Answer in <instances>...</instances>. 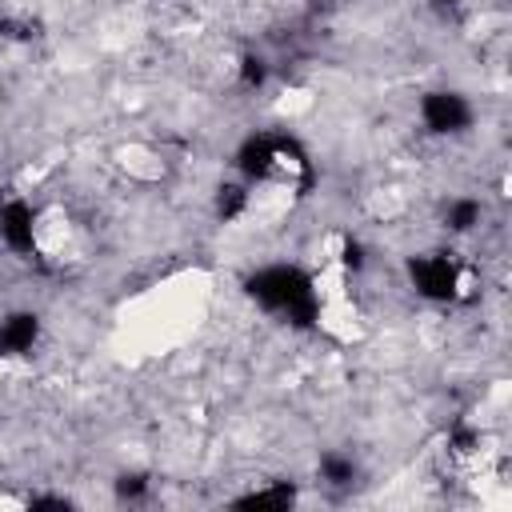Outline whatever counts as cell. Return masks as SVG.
Here are the masks:
<instances>
[{"label": "cell", "instance_id": "cell-1", "mask_svg": "<svg viewBox=\"0 0 512 512\" xmlns=\"http://www.w3.org/2000/svg\"><path fill=\"white\" fill-rule=\"evenodd\" d=\"M408 280H412V288H416L424 300H432V304H452V300L468 296V288H472V268H468L456 252H448V248H432V252H416V256L408 260Z\"/></svg>", "mask_w": 512, "mask_h": 512}, {"label": "cell", "instance_id": "cell-2", "mask_svg": "<svg viewBox=\"0 0 512 512\" xmlns=\"http://www.w3.org/2000/svg\"><path fill=\"white\" fill-rule=\"evenodd\" d=\"M472 104L460 96V92H452V88H440V92H428L424 100H420V120H424V128L428 132H436V136H456V132H464L468 124H472Z\"/></svg>", "mask_w": 512, "mask_h": 512}, {"label": "cell", "instance_id": "cell-3", "mask_svg": "<svg viewBox=\"0 0 512 512\" xmlns=\"http://www.w3.org/2000/svg\"><path fill=\"white\" fill-rule=\"evenodd\" d=\"M40 340V316L36 312H8L0 320V360L28 356Z\"/></svg>", "mask_w": 512, "mask_h": 512}]
</instances>
